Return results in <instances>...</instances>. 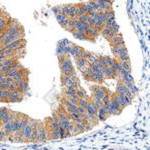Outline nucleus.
Wrapping results in <instances>:
<instances>
[{"label": "nucleus", "mask_w": 150, "mask_h": 150, "mask_svg": "<svg viewBox=\"0 0 150 150\" xmlns=\"http://www.w3.org/2000/svg\"><path fill=\"white\" fill-rule=\"evenodd\" d=\"M106 15H107V20L109 19H114V11H109V12H106Z\"/></svg>", "instance_id": "58836bf2"}, {"label": "nucleus", "mask_w": 150, "mask_h": 150, "mask_svg": "<svg viewBox=\"0 0 150 150\" xmlns=\"http://www.w3.org/2000/svg\"><path fill=\"white\" fill-rule=\"evenodd\" d=\"M115 58H112L110 56H105V61H106V66L107 67H112L113 64L115 62Z\"/></svg>", "instance_id": "c85d7f7f"}, {"label": "nucleus", "mask_w": 150, "mask_h": 150, "mask_svg": "<svg viewBox=\"0 0 150 150\" xmlns=\"http://www.w3.org/2000/svg\"><path fill=\"white\" fill-rule=\"evenodd\" d=\"M9 111H10V109H9L8 107H1L0 108V122H1L2 118H3L7 113H9Z\"/></svg>", "instance_id": "c756f323"}, {"label": "nucleus", "mask_w": 150, "mask_h": 150, "mask_svg": "<svg viewBox=\"0 0 150 150\" xmlns=\"http://www.w3.org/2000/svg\"><path fill=\"white\" fill-rule=\"evenodd\" d=\"M28 75H29L28 69H26V68H24V67H22L21 69L18 70L17 73H16L13 77H12V80H13L14 83H16V82H19V81H21V80H24V79L28 78Z\"/></svg>", "instance_id": "39448f33"}, {"label": "nucleus", "mask_w": 150, "mask_h": 150, "mask_svg": "<svg viewBox=\"0 0 150 150\" xmlns=\"http://www.w3.org/2000/svg\"><path fill=\"white\" fill-rule=\"evenodd\" d=\"M67 8H68V18H74L75 11H76L75 4H67Z\"/></svg>", "instance_id": "aec40b11"}, {"label": "nucleus", "mask_w": 150, "mask_h": 150, "mask_svg": "<svg viewBox=\"0 0 150 150\" xmlns=\"http://www.w3.org/2000/svg\"><path fill=\"white\" fill-rule=\"evenodd\" d=\"M109 114H108V111H107V108L105 106H102L98 109V114H97V118L98 120L100 121H105L108 117H109Z\"/></svg>", "instance_id": "ddd939ff"}, {"label": "nucleus", "mask_w": 150, "mask_h": 150, "mask_svg": "<svg viewBox=\"0 0 150 150\" xmlns=\"http://www.w3.org/2000/svg\"><path fill=\"white\" fill-rule=\"evenodd\" d=\"M75 6H76V11H75V17L78 18V17H80L81 15L85 14V13H84V11L82 10V8L80 7V5H79V3L78 4H75Z\"/></svg>", "instance_id": "cd10ccee"}, {"label": "nucleus", "mask_w": 150, "mask_h": 150, "mask_svg": "<svg viewBox=\"0 0 150 150\" xmlns=\"http://www.w3.org/2000/svg\"><path fill=\"white\" fill-rule=\"evenodd\" d=\"M127 87L125 86L124 82H123L122 80H118L117 82V85H116V92L118 95H121V94H124L125 90H126Z\"/></svg>", "instance_id": "f3484780"}, {"label": "nucleus", "mask_w": 150, "mask_h": 150, "mask_svg": "<svg viewBox=\"0 0 150 150\" xmlns=\"http://www.w3.org/2000/svg\"><path fill=\"white\" fill-rule=\"evenodd\" d=\"M79 21H81L82 23H89V17H88V14H83L81 15L80 17L77 18Z\"/></svg>", "instance_id": "f704fd0d"}, {"label": "nucleus", "mask_w": 150, "mask_h": 150, "mask_svg": "<svg viewBox=\"0 0 150 150\" xmlns=\"http://www.w3.org/2000/svg\"><path fill=\"white\" fill-rule=\"evenodd\" d=\"M47 140V130L43 122L39 121L37 129V142H44Z\"/></svg>", "instance_id": "20e7f679"}, {"label": "nucleus", "mask_w": 150, "mask_h": 150, "mask_svg": "<svg viewBox=\"0 0 150 150\" xmlns=\"http://www.w3.org/2000/svg\"><path fill=\"white\" fill-rule=\"evenodd\" d=\"M76 96H77V98H78V99L86 97V96H87L86 91L84 90V89L82 88V87H79V88L76 90Z\"/></svg>", "instance_id": "393cba45"}, {"label": "nucleus", "mask_w": 150, "mask_h": 150, "mask_svg": "<svg viewBox=\"0 0 150 150\" xmlns=\"http://www.w3.org/2000/svg\"><path fill=\"white\" fill-rule=\"evenodd\" d=\"M10 95H11V91L6 89V90L3 91V96H2V101L1 102H8L9 101V98H10Z\"/></svg>", "instance_id": "a878e982"}, {"label": "nucleus", "mask_w": 150, "mask_h": 150, "mask_svg": "<svg viewBox=\"0 0 150 150\" xmlns=\"http://www.w3.org/2000/svg\"><path fill=\"white\" fill-rule=\"evenodd\" d=\"M104 76H105V79L106 78H115L116 76V72L113 70L111 67H104L103 70H102Z\"/></svg>", "instance_id": "dca6fc26"}, {"label": "nucleus", "mask_w": 150, "mask_h": 150, "mask_svg": "<svg viewBox=\"0 0 150 150\" xmlns=\"http://www.w3.org/2000/svg\"><path fill=\"white\" fill-rule=\"evenodd\" d=\"M16 86H17V90L21 91L23 94H25L29 88V79L26 78V79H24V80L16 82Z\"/></svg>", "instance_id": "9b49d317"}, {"label": "nucleus", "mask_w": 150, "mask_h": 150, "mask_svg": "<svg viewBox=\"0 0 150 150\" xmlns=\"http://www.w3.org/2000/svg\"><path fill=\"white\" fill-rule=\"evenodd\" d=\"M107 111H108V114L110 116L111 115H119L120 113L122 112V109L119 107V106L117 105V104H115L114 102H112V101L110 100L109 104H108L107 107Z\"/></svg>", "instance_id": "6e6552de"}, {"label": "nucleus", "mask_w": 150, "mask_h": 150, "mask_svg": "<svg viewBox=\"0 0 150 150\" xmlns=\"http://www.w3.org/2000/svg\"><path fill=\"white\" fill-rule=\"evenodd\" d=\"M107 41L110 43V46H111V45H125L124 39H123L121 33H120V34H118V35H116V36H114V37H112L111 39L107 40Z\"/></svg>", "instance_id": "4468645a"}, {"label": "nucleus", "mask_w": 150, "mask_h": 150, "mask_svg": "<svg viewBox=\"0 0 150 150\" xmlns=\"http://www.w3.org/2000/svg\"><path fill=\"white\" fill-rule=\"evenodd\" d=\"M53 12H54V13H55V15H57L58 13H60L59 6H58V7H54V8H53Z\"/></svg>", "instance_id": "ea45409f"}, {"label": "nucleus", "mask_w": 150, "mask_h": 150, "mask_svg": "<svg viewBox=\"0 0 150 150\" xmlns=\"http://www.w3.org/2000/svg\"><path fill=\"white\" fill-rule=\"evenodd\" d=\"M70 51H69V55L72 56L74 59H77V58H82V55H83L85 49L82 48L80 46H78L77 44H74V43H71L70 45Z\"/></svg>", "instance_id": "7ed1b4c3"}, {"label": "nucleus", "mask_w": 150, "mask_h": 150, "mask_svg": "<svg viewBox=\"0 0 150 150\" xmlns=\"http://www.w3.org/2000/svg\"><path fill=\"white\" fill-rule=\"evenodd\" d=\"M20 69H21V68H20ZM18 70H19V69H17V68H10V69H9V71L6 73V76H7V77H10V78H12V77H13L14 75H15L16 73H17Z\"/></svg>", "instance_id": "473e14b6"}, {"label": "nucleus", "mask_w": 150, "mask_h": 150, "mask_svg": "<svg viewBox=\"0 0 150 150\" xmlns=\"http://www.w3.org/2000/svg\"><path fill=\"white\" fill-rule=\"evenodd\" d=\"M6 139H7V136H6L5 132L3 131L2 127H0V141H5Z\"/></svg>", "instance_id": "e433bc0d"}, {"label": "nucleus", "mask_w": 150, "mask_h": 150, "mask_svg": "<svg viewBox=\"0 0 150 150\" xmlns=\"http://www.w3.org/2000/svg\"><path fill=\"white\" fill-rule=\"evenodd\" d=\"M116 21H115V18L114 19H109V20H107L105 23H104V27H108V28H111L112 29V27L114 25H116Z\"/></svg>", "instance_id": "7c9ffc66"}, {"label": "nucleus", "mask_w": 150, "mask_h": 150, "mask_svg": "<svg viewBox=\"0 0 150 150\" xmlns=\"http://www.w3.org/2000/svg\"><path fill=\"white\" fill-rule=\"evenodd\" d=\"M115 59L117 60V61H125V60H129L130 58H129V54H128V50L121 52L117 57L115 58Z\"/></svg>", "instance_id": "412c9836"}, {"label": "nucleus", "mask_w": 150, "mask_h": 150, "mask_svg": "<svg viewBox=\"0 0 150 150\" xmlns=\"http://www.w3.org/2000/svg\"><path fill=\"white\" fill-rule=\"evenodd\" d=\"M119 63L121 64L122 68L125 70V71L131 72V62L129 60H125V61H119Z\"/></svg>", "instance_id": "4be33fe9"}, {"label": "nucleus", "mask_w": 150, "mask_h": 150, "mask_svg": "<svg viewBox=\"0 0 150 150\" xmlns=\"http://www.w3.org/2000/svg\"><path fill=\"white\" fill-rule=\"evenodd\" d=\"M59 9H60V13L63 14L64 16H66V17L68 18V8H67V5L59 6Z\"/></svg>", "instance_id": "2f4dec72"}, {"label": "nucleus", "mask_w": 150, "mask_h": 150, "mask_svg": "<svg viewBox=\"0 0 150 150\" xmlns=\"http://www.w3.org/2000/svg\"><path fill=\"white\" fill-rule=\"evenodd\" d=\"M96 59H97V55L94 54V53H91V54L87 57L86 61H87V63H88V64H94L96 62Z\"/></svg>", "instance_id": "bb28decb"}, {"label": "nucleus", "mask_w": 150, "mask_h": 150, "mask_svg": "<svg viewBox=\"0 0 150 150\" xmlns=\"http://www.w3.org/2000/svg\"><path fill=\"white\" fill-rule=\"evenodd\" d=\"M76 112L78 113V114H80L81 116H83V115L86 113V109H84V108L80 107V106H77V108H76Z\"/></svg>", "instance_id": "4c0bfd02"}, {"label": "nucleus", "mask_w": 150, "mask_h": 150, "mask_svg": "<svg viewBox=\"0 0 150 150\" xmlns=\"http://www.w3.org/2000/svg\"><path fill=\"white\" fill-rule=\"evenodd\" d=\"M93 74L94 73L91 71V69L89 68V66H87L86 69L82 72V76H83V78L85 79V80H87V81H90V79H91V77H92Z\"/></svg>", "instance_id": "6ab92c4d"}, {"label": "nucleus", "mask_w": 150, "mask_h": 150, "mask_svg": "<svg viewBox=\"0 0 150 150\" xmlns=\"http://www.w3.org/2000/svg\"><path fill=\"white\" fill-rule=\"evenodd\" d=\"M24 94L19 90H14L11 91V95L9 98V103H16V102H21L23 100Z\"/></svg>", "instance_id": "1a4fd4ad"}, {"label": "nucleus", "mask_w": 150, "mask_h": 150, "mask_svg": "<svg viewBox=\"0 0 150 150\" xmlns=\"http://www.w3.org/2000/svg\"><path fill=\"white\" fill-rule=\"evenodd\" d=\"M88 4L91 6V8L93 9V11L99 12V8H98V5H97V3H96V1H88Z\"/></svg>", "instance_id": "c9c22d12"}, {"label": "nucleus", "mask_w": 150, "mask_h": 150, "mask_svg": "<svg viewBox=\"0 0 150 150\" xmlns=\"http://www.w3.org/2000/svg\"><path fill=\"white\" fill-rule=\"evenodd\" d=\"M100 32H101V31L98 30L97 28L90 27V28H89V30L87 31L85 34L87 35V37H88V40H91V41H93V42H94L96 38L99 36V34H100Z\"/></svg>", "instance_id": "9d476101"}, {"label": "nucleus", "mask_w": 150, "mask_h": 150, "mask_svg": "<svg viewBox=\"0 0 150 150\" xmlns=\"http://www.w3.org/2000/svg\"><path fill=\"white\" fill-rule=\"evenodd\" d=\"M76 80H78L77 76L75 74L71 75V76H65V75H62L60 76V81H61V85L63 87H68L71 85L73 82H75Z\"/></svg>", "instance_id": "0eeeda50"}, {"label": "nucleus", "mask_w": 150, "mask_h": 150, "mask_svg": "<svg viewBox=\"0 0 150 150\" xmlns=\"http://www.w3.org/2000/svg\"><path fill=\"white\" fill-rule=\"evenodd\" d=\"M88 102H89V97H87V96L84 98H80V99H78V106L86 109V106H87V104H88Z\"/></svg>", "instance_id": "b1692460"}, {"label": "nucleus", "mask_w": 150, "mask_h": 150, "mask_svg": "<svg viewBox=\"0 0 150 150\" xmlns=\"http://www.w3.org/2000/svg\"><path fill=\"white\" fill-rule=\"evenodd\" d=\"M38 122H39L38 120L30 118V119H29V122L27 123V125H26L25 128H24L22 130V132L20 133V135H19L17 142H22V141L31 142L33 130H34V128L38 125Z\"/></svg>", "instance_id": "f257e3e1"}, {"label": "nucleus", "mask_w": 150, "mask_h": 150, "mask_svg": "<svg viewBox=\"0 0 150 150\" xmlns=\"http://www.w3.org/2000/svg\"><path fill=\"white\" fill-rule=\"evenodd\" d=\"M56 19H57V21H58V22H59L60 25H61V24L63 23L64 21L67 19V17H66V16H64L63 14H61V13H58L57 15H56Z\"/></svg>", "instance_id": "72a5a7b5"}, {"label": "nucleus", "mask_w": 150, "mask_h": 150, "mask_svg": "<svg viewBox=\"0 0 150 150\" xmlns=\"http://www.w3.org/2000/svg\"><path fill=\"white\" fill-rule=\"evenodd\" d=\"M25 44H26V40L24 39V38H20V39H17L15 41H13L12 43H10L9 45H7L4 48H6V49H10V50H13V51H15V50L19 49V48H22V47H25Z\"/></svg>", "instance_id": "423d86ee"}, {"label": "nucleus", "mask_w": 150, "mask_h": 150, "mask_svg": "<svg viewBox=\"0 0 150 150\" xmlns=\"http://www.w3.org/2000/svg\"><path fill=\"white\" fill-rule=\"evenodd\" d=\"M90 90H91V94L96 97L103 99L104 96L107 94V92L109 91V89H107L106 87L101 86L99 84H95V85H92L90 87Z\"/></svg>", "instance_id": "f03ea898"}, {"label": "nucleus", "mask_w": 150, "mask_h": 150, "mask_svg": "<svg viewBox=\"0 0 150 150\" xmlns=\"http://www.w3.org/2000/svg\"><path fill=\"white\" fill-rule=\"evenodd\" d=\"M104 79H105V76H104L103 72L98 71V72H96V73H94L92 75L90 81L95 82V83H97V84H102L104 82Z\"/></svg>", "instance_id": "f8f14e48"}, {"label": "nucleus", "mask_w": 150, "mask_h": 150, "mask_svg": "<svg viewBox=\"0 0 150 150\" xmlns=\"http://www.w3.org/2000/svg\"><path fill=\"white\" fill-rule=\"evenodd\" d=\"M0 127H2V124H1V122H0Z\"/></svg>", "instance_id": "a19ab883"}, {"label": "nucleus", "mask_w": 150, "mask_h": 150, "mask_svg": "<svg viewBox=\"0 0 150 150\" xmlns=\"http://www.w3.org/2000/svg\"><path fill=\"white\" fill-rule=\"evenodd\" d=\"M123 46H125V45H111V51H112V54L114 58H116L119 55Z\"/></svg>", "instance_id": "a211bd4d"}, {"label": "nucleus", "mask_w": 150, "mask_h": 150, "mask_svg": "<svg viewBox=\"0 0 150 150\" xmlns=\"http://www.w3.org/2000/svg\"><path fill=\"white\" fill-rule=\"evenodd\" d=\"M75 63H76L77 68L81 71V73L86 69V67L88 66V63H87L86 59H84V58H77V59H75Z\"/></svg>", "instance_id": "2eb2a0df"}, {"label": "nucleus", "mask_w": 150, "mask_h": 150, "mask_svg": "<svg viewBox=\"0 0 150 150\" xmlns=\"http://www.w3.org/2000/svg\"><path fill=\"white\" fill-rule=\"evenodd\" d=\"M73 36L76 39H79V40H85L87 41L88 40V37H87V35L85 34V33H80V32H77V31H74L73 33Z\"/></svg>", "instance_id": "5701e85b"}]
</instances>
